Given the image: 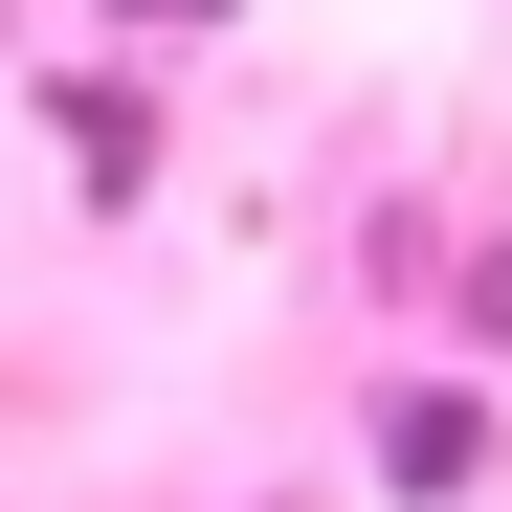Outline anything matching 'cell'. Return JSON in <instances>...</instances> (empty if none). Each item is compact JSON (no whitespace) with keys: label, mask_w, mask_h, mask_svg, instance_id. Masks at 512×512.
Segmentation results:
<instances>
[{"label":"cell","mask_w":512,"mask_h":512,"mask_svg":"<svg viewBox=\"0 0 512 512\" xmlns=\"http://www.w3.org/2000/svg\"><path fill=\"white\" fill-rule=\"evenodd\" d=\"M379 490H401V512L490 490V401H468V379H401V401H379Z\"/></svg>","instance_id":"obj_1"},{"label":"cell","mask_w":512,"mask_h":512,"mask_svg":"<svg viewBox=\"0 0 512 512\" xmlns=\"http://www.w3.org/2000/svg\"><path fill=\"white\" fill-rule=\"evenodd\" d=\"M490 334H512V268H490Z\"/></svg>","instance_id":"obj_2"}]
</instances>
